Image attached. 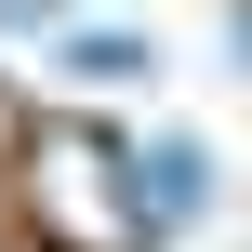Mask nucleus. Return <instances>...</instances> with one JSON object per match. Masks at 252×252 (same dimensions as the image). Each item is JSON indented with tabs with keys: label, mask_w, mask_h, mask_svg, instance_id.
<instances>
[{
	"label": "nucleus",
	"mask_w": 252,
	"mask_h": 252,
	"mask_svg": "<svg viewBox=\"0 0 252 252\" xmlns=\"http://www.w3.org/2000/svg\"><path fill=\"white\" fill-rule=\"evenodd\" d=\"M27 173H40V226L66 252H146V199H133V146H106V133H80V120H53L40 146H27Z\"/></svg>",
	"instance_id": "f257e3e1"
},
{
	"label": "nucleus",
	"mask_w": 252,
	"mask_h": 252,
	"mask_svg": "<svg viewBox=\"0 0 252 252\" xmlns=\"http://www.w3.org/2000/svg\"><path fill=\"white\" fill-rule=\"evenodd\" d=\"M40 53H53L66 80H159V40H146V27H93V13H66Z\"/></svg>",
	"instance_id": "f03ea898"
},
{
	"label": "nucleus",
	"mask_w": 252,
	"mask_h": 252,
	"mask_svg": "<svg viewBox=\"0 0 252 252\" xmlns=\"http://www.w3.org/2000/svg\"><path fill=\"white\" fill-rule=\"evenodd\" d=\"M66 13H80V0H0V40H53Z\"/></svg>",
	"instance_id": "7ed1b4c3"
}]
</instances>
